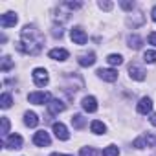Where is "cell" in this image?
Here are the masks:
<instances>
[{
  "instance_id": "24",
  "label": "cell",
  "mask_w": 156,
  "mask_h": 156,
  "mask_svg": "<svg viewBox=\"0 0 156 156\" xmlns=\"http://www.w3.org/2000/svg\"><path fill=\"white\" fill-rule=\"evenodd\" d=\"M119 154V149L116 145H108L103 149V156H118Z\"/></svg>"
},
{
  "instance_id": "2",
  "label": "cell",
  "mask_w": 156,
  "mask_h": 156,
  "mask_svg": "<svg viewBox=\"0 0 156 156\" xmlns=\"http://www.w3.org/2000/svg\"><path fill=\"white\" fill-rule=\"evenodd\" d=\"M132 147L136 149H143V147H156V136L154 134H141L132 141Z\"/></svg>"
},
{
  "instance_id": "9",
  "label": "cell",
  "mask_w": 156,
  "mask_h": 156,
  "mask_svg": "<svg viewBox=\"0 0 156 156\" xmlns=\"http://www.w3.org/2000/svg\"><path fill=\"white\" fill-rule=\"evenodd\" d=\"M33 143L39 145V147L50 145V134H48L46 130H39V132H35V136H33Z\"/></svg>"
},
{
  "instance_id": "30",
  "label": "cell",
  "mask_w": 156,
  "mask_h": 156,
  "mask_svg": "<svg viewBox=\"0 0 156 156\" xmlns=\"http://www.w3.org/2000/svg\"><path fill=\"white\" fill-rule=\"evenodd\" d=\"M121 8L127 9V11H130V9L134 8V2H121Z\"/></svg>"
},
{
  "instance_id": "21",
  "label": "cell",
  "mask_w": 156,
  "mask_h": 156,
  "mask_svg": "<svg viewBox=\"0 0 156 156\" xmlns=\"http://www.w3.org/2000/svg\"><path fill=\"white\" fill-rule=\"evenodd\" d=\"M72 125H73V129H83V127H85V118H83L81 114L72 116Z\"/></svg>"
},
{
  "instance_id": "8",
  "label": "cell",
  "mask_w": 156,
  "mask_h": 156,
  "mask_svg": "<svg viewBox=\"0 0 156 156\" xmlns=\"http://www.w3.org/2000/svg\"><path fill=\"white\" fill-rule=\"evenodd\" d=\"M53 132H55V136H57L59 140H62V141H66V140L70 138L68 129H66L61 121H55V123H53Z\"/></svg>"
},
{
  "instance_id": "5",
  "label": "cell",
  "mask_w": 156,
  "mask_h": 156,
  "mask_svg": "<svg viewBox=\"0 0 156 156\" xmlns=\"http://www.w3.org/2000/svg\"><path fill=\"white\" fill-rule=\"evenodd\" d=\"M70 39L75 42V44H79V46H83V44H87V33H85V30H81V28H73L72 31H70Z\"/></svg>"
},
{
  "instance_id": "27",
  "label": "cell",
  "mask_w": 156,
  "mask_h": 156,
  "mask_svg": "<svg viewBox=\"0 0 156 156\" xmlns=\"http://www.w3.org/2000/svg\"><path fill=\"white\" fill-rule=\"evenodd\" d=\"M9 132V119L8 118H2V134L6 136Z\"/></svg>"
},
{
  "instance_id": "17",
  "label": "cell",
  "mask_w": 156,
  "mask_h": 156,
  "mask_svg": "<svg viewBox=\"0 0 156 156\" xmlns=\"http://www.w3.org/2000/svg\"><path fill=\"white\" fill-rule=\"evenodd\" d=\"M24 123H26L28 127H37V125H39L37 114H35V112H26V114H24Z\"/></svg>"
},
{
  "instance_id": "19",
  "label": "cell",
  "mask_w": 156,
  "mask_h": 156,
  "mask_svg": "<svg viewBox=\"0 0 156 156\" xmlns=\"http://www.w3.org/2000/svg\"><path fill=\"white\" fill-rule=\"evenodd\" d=\"M127 42H129V46H130L132 50H140V48H141V42H143V41H141V39H140L138 35H130V37L127 39Z\"/></svg>"
},
{
  "instance_id": "33",
  "label": "cell",
  "mask_w": 156,
  "mask_h": 156,
  "mask_svg": "<svg viewBox=\"0 0 156 156\" xmlns=\"http://www.w3.org/2000/svg\"><path fill=\"white\" fill-rule=\"evenodd\" d=\"M151 15H152V20H154V22H156V6H154V8H152V11H151Z\"/></svg>"
},
{
  "instance_id": "28",
  "label": "cell",
  "mask_w": 156,
  "mask_h": 156,
  "mask_svg": "<svg viewBox=\"0 0 156 156\" xmlns=\"http://www.w3.org/2000/svg\"><path fill=\"white\" fill-rule=\"evenodd\" d=\"M64 6H66L68 9H79V8H81L83 4H81V2H66Z\"/></svg>"
},
{
  "instance_id": "14",
  "label": "cell",
  "mask_w": 156,
  "mask_h": 156,
  "mask_svg": "<svg viewBox=\"0 0 156 156\" xmlns=\"http://www.w3.org/2000/svg\"><path fill=\"white\" fill-rule=\"evenodd\" d=\"M152 110V101L151 98H141L140 103H138V112L140 114H149Z\"/></svg>"
},
{
  "instance_id": "35",
  "label": "cell",
  "mask_w": 156,
  "mask_h": 156,
  "mask_svg": "<svg viewBox=\"0 0 156 156\" xmlns=\"http://www.w3.org/2000/svg\"><path fill=\"white\" fill-rule=\"evenodd\" d=\"M61 156H72V154H61Z\"/></svg>"
},
{
  "instance_id": "10",
  "label": "cell",
  "mask_w": 156,
  "mask_h": 156,
  "mask_svg": "<svg viewBox=\"0 0 156 156\" xmlns=\"http://www.w3.org/2000/svg\"><path fill=\"white\" fill-rule=\"evenodd\" d=\"M17 22H19V19H17L15 13H4L2 17H0V26H2V28H11Z\"/></svg>"
},
{
  "instance_id": "16",
  "label": "cell",
  "mask_w": 156,
  "mask_h": 156,
  "mask_svg": "<svg viewBox=\"0 0 156 156\" xmlns=\"http://www.w3.org/2000/svg\"><path fill=\"white\" fill-rule=\"evenodd\" d=\"M77 62H79V66H92L94 62H96V53H85V55H81L79 59H77Z\"/></svg>"
},
{
  "instance_id": "11",
  "label": "cell",
  "mask_w": 156,
  "mask_h": 156,
  "mask_svg": "<svg viewBox=\"0 0 156 156\" xmlns=\"http://www.w3.org/2000/svg\"><path fill=\"white\" fill-rule=\"evenodd\" d=\"M64 108H66V105H64L61 99H51V101L48 103V112H50L51 116H55V114L62 112Z\"/></svg>"
},
{
  "instance_id": "29",
  "label": "cell",
  "mask_w": 156,
  "mask_h": 156,
  "mask_svg": "<svg viewBox=\"0 0 156 156\" xmlns=\"http://www.w3.org/2000/svg\"><path fill=\"white\" fill-rule=\"evenodd\" d=\"M99 8L105 9V11H110L112 9V2H99Z\"/></svg>"
},
{
  "instance_id": "4",
  "label": "cell",
  "mask_w": 156,
  "mask_h": 156,
  "mask_svg": "<svg viewBox=\"0 0 156 156\" xmlns=\"http://www.w3.org/2000/svg\"><path fill=\"white\" fill-rule=\"evenodd\" d=\"M31 75H33V83H35L37 87H46V85H48V81H50L48 72H46L44 68H35Z\"/></svg>"
},
{
  "instance_id": "13",
  "label": "cell",
  "mask_w": 156,
  "mask_h": 156,
  "mask_svg": "<svg viewBox=\"0 0 156 156\" xmlns=\"http://www.w3.org/2000/svg\"><path fill=\"white\" fill-rule=\"evenodd\" d=\"M83 108L87 110V112H96L98 110V99L94 98V96H87V98H83Z\"/></svg>"
},
{
  "instance_id": "15",
  "label": "cell",
  "mask_w": 156,
  "mask_h": 156,
  "mask_svg": "<svg viewBox=\"0 0 156 156\" xmlns=\"http://www.w3.org/2000/svg\"><path fill=\"white\" fill-rule=\"evenodd\" d=\"M22 147V138L19 134H11L6 140V149H20Z\"/></svg>"
},
{
  "instance_id": "34",
  "label": "cell",
  "mask_w": 156,
  "mask_h": 156,
  "mask_svg": "<svg viewBox=\"0 0 156 156\" xmlns=\"http://www.w3.org/2000/svg\"><path fill=\"white\" fill-rule=\"evenodd\" d=\"M51 156H61V154H57V152H53V154H51Z\"/></svg>"
},
{
  "instance_id": "6",
  "label": "cell",
  "mask_w": 156,
  "mask_h": 156,
  "mask_svg": "<svg viewBox=\"0 0 156 156\" xmlns=\"http://www.w3.org/2000/svg\"><path fill=\"white\" fill-rule=\"evenodd\" d=\"M103 81H108V83H114L118 79V70H112V68H99L96 72Z\"/></svg>"
},
{
  "instance_id": "25",
  "label": "cell",
  "mask_w": 156,
  "mask_h": 156,
  "mask_svg": "<svg viewBox=\"0 0 156 156\" xmlns=\"http://www.w3.org/2000/svg\"><path fill=\"white\" fill-rule=\"evenodd\" d=\"M143 61L145 62H156V51L154 50H147L143 53Z\"/></svg>"
},
{
  "instance_id": "22",
  "label": "cell",
  "mask_w": 156,
  "mask_h": 156,
  "mask_svg": "<svg viewBox=\"0 0 156 156\" xmlns=\"http://www.w3.org/2000/svg\"><path fill=\"white\" fill-rule=\"evenodd\" d=\"M81 156H103V152L96 151L94 147H83L81 149Z\"/></svg>"
},
{
  "instance_id": "12",
  "label": "cell",
  "mask_w": 156,
  "mask_h": 156,
  "mask_svg": "<svg viewBox=\"0 0 156 156\" xmlns=\"http://www.w3.org/2000/svg\"><path fill=\"white\" fill-rule=\"evenodd\" d=\"M48 57L53 59V61H66L68 59V51L64 48H53V50H50Z\"/></svg>"
},
{
  "instance_id": "3",
  "label": "cell",
  "mask_w": 156,
  "mask_h": 156,
  "mask_svg": "<svg viewBox=\"0 0 156 156\" xmlns=\"http://www.w3.org/2000/svg\"><path fill=\"white\" fill-rule=\"evenodd\" d=\"M28 101L30 103H33V105H48L50 101H51V96L48 94V92H31L30 96H28Z\"/></svg>"
},
{
  "instance_id": "23",
  "label": "cell",
  "mask_w": 156,
  "mask_h": 156,
  "mask_svg": "<svg viewBox=\"0 0 156 156\" xmlns=\"http://www.w3.org/2000/svg\"><path fill=\"white\" fill-rule=\"evenodd\" d=\"M11 103H13L11 94H2V98H0V107H2V108H9Z\"/></svg>"
},
{
  "instance_id": "7",
  "label": "cell",
  "mask_w": 156,
  "mask_h": 156,
  "mask_svg": "<svg viewBox=\"0 0 156 156\" xmlns=\"http://www.w3.org/2000/svg\"><path fill=\"white\" fill-rule=\"evenodd\" d=\"M129 75L132 77L134 81H143L145 79V70L141 66H138L136 62H130L129 64Z\"/></svg>"
},
{
  "instance_id": "18",
  "label": "cell",
  "mask_w": 156,
  "mask_h": 156,
  "mask_svg": "<svg viewBox=\"0 0 156 156\" xmlns=\"http://www.w3.org/2000/svg\"><path fill=\"white\" fill-rule=\"evenodd\" d=\"M90 130L94 132V134H105V130H107V127H105V123L103 121H92L90 123Z\"/></svg>"
},
{
  "instance_id": "26",
  "label": "cell",
  "mask_w": 156,
  "mask_h": 156,
  "mask_svg": "<svg viewBox=\"0 0 156 156\" xmlns=\"http://www.w3.org/2000/svg\"><path fill=\"white\" fill-rule=\"evenodd\" d=\"M11 66H13L11 59H9V57H2V72H8Z\"/></svg>"
},
{
  "instance_id": "20",
  "label": "cell",
  "mask_w": 156,
  "mask_h": 156,
  "mask_svg": "<svg viewBox=\"0 0 156 156\" xmlns=\"http://www.w3.org/2000/svg\"><path fill=\"white\" fill-rule=\"evenodd\" d=\"M107 62H108L110 66H119V64L123 62V57H121L119 53H110V55L107 57Z\"/></svg>"
},
{
  "instance_id": "31",
  "label": "cell",
  "mask_w": 156,
  "mask_h": 156,
  "mask_svg": "<svg viewBox=\"0 0 156 156\" xmlns=\"http://www.w3.org/2000/svg\"><path fill=\"white\" fill-rule=\"evenodd\" d=\"M149 44H152V46H156V31H152V33L149 35Z\"/></svg>"
},
{
  "instance_id": "1",
  "label": "cell",
  "mask_w": 156,
  "mask_h": 156,
  "mask_svg": "<svg viewBox=\"0 0 156 156\" xmlns=\"http://www.w3.org/2000/svg\"><path fill=\"white\" fill-rule=\"evenodd\" d=\"M44 46V35L35 26H24L20 33V41L17 42V50L28 55H37Z\"/></svg>"
},
{
  "instance_id": "32",
  "label": "cell",
  "mask_w": 156,
  "mask_h": 156,
  "mask_svg": "<svg viewBox=\"0 0 156 156\" xmlns=\"http://www.w3.org/2000/svg\"><path fill=\"white\" fill-rule=\"evenodd\" d=\"M149 121H151V123H152V125L156 127V114H151V118H149Z\"/></svg>"
}]
</instances>
